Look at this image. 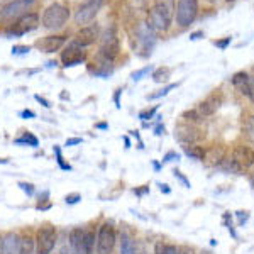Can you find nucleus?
Here are the masks:
<instances>
[{
	"instance_id": "obj_1",
	"label": "nucleus",
	"mask_w": 254,
	"mask_h": 254,
	"mask_svg": "<svg viewBox=\"0 0 254 254\" xmlns=\"http://www.w3.org/2000/svg\"><path fill=\"white\" fill-rule=\"evenodd\" d=\"M175 17V0H156L147 15V26L153 32H166Z\"/></svg>"
},
{
	"instance_id": "obj_2",
	"label": "nucleus",
	"mask_w": 254,
	"mask_h": 254,
	"mask_svg": "<svg viewBox=\"0 0 254 254\" xmlns=\"http://www.w3.org/2000/svg\"><path fill=\"white\" fill-rule=\"evenodd\" d=\"M68 19H69V7L61 2H55L49 7H46V10L43 12L41 24L49 31H58L68 22Z\"/></svg>"
},
{
	"instance_id": "obj_3",
	"label": "nucleus",
	"mask_w": 254,
	"mask_h": 254,
	"mask_svg": "<svg viewBox=\"0 0 254 254\" xmlns=\"http://www.w3.org/2000/svg\"><path fill=\"white\" fill-rule=\"evenodd\" d=\"M176 14V24L180 27H188L193 24L198 14V0H178L175 7Z\"/></svg>"
},
{
	"instance_id": "obj_4",
	"label": "nucleus",
	"mask_w": 254,
	"mask_h": 254,
	"mask_svg": "<svg viewBox=\"0 0 254 254\" xmlns=\"http://www.w3.org/2000/svg\"><path fill=\"white\" fill-rule=\"evenodd\" d=\"M56 239H58V234H56L55 225H43L36 234V254H51L56 246Z\"/></svg>"
},
{
	"instance_id": "obj_5",
	"label": "nucleus",
	"mask_w": 254,
	"mask_h": 254,
	"mask_svg": "<svg viewBox=\"0 0 254 254\" xmlns=\"http://www.w3.org/2000/svg\"><path fill=\"white\" fill-rule=\"evenodd\" d=\"M119 55V39L116 34V27L110 26L107 31L102 34V44H100V51H98V58L107 60L112 63Z\"/></svg>"
},
{
	"instance_id": "obj_6",
	"label": "nucleus",
	"mask_w": 254,
	"mask_h": 254,
	"mask_svg": "<svg viewBox=\"0 0 254 254\" xmlns=\"http://www.w3.org/2000/svg\"><path fill=\"white\" fill-rule=\"evenodd\" d=\"M116 231L110 224H102L97 234V251L98 254H110L116 246Z\"/></svg>"
},
{
	"instance_id": "obj_7",
	"label": "nucleus",
	"mask_w": 254,
	"mask_h": 254,
	"mask_svg": "<svg viewBox=\"0 0 254 254\" xmlns=\"http://www.w3.org/2000/svg\"><path fill=\"white\" fill-rule=\"evenodd\" d=\"M102 2H104V0H88L83 5H80L75 14V24H78L80 27L88 26V24L97 17L98 10H100V7H102Z\"/></svg>"
},
{
	"instance_id": "obj_8",
	"label": "nucleus",
	"mask_w": 254,
	"mask_h": 254,
	"mask_svg": "<svg viewBox=\"0 0 254 254\" xmlns=\"http://www.w3.org/2000/svg\"><path fill=\"white\" fill-rule=\"evenodd\" d=\"M38 26H39V15L36 14V12H27V14H22L15 20L10 29V34L19 38V36H24V34H27V32L34 31Z\"/></svg>"
},
{
	"instance_id": "obj_9",
	"label": "nucleus",
	"mask_w": 254,
	"mask_h": 254,
	"mask_svg": "<svg viewBox=\"0 0 254 254\" xmlns=\"http://www.w3.org/2000/svg\"><path fill=\"white\" fill-rule=\"evenodd\" d=\"M98 32H100V29H98L97 24H88V26L81 27V29L76 32L75 39H73L71 43L76 44V46L81 49H85L87 46H92V44L95 43L98 38Z\"/></svg>"
},
{
	"instance_id": "obj_10",
	"label": "nucleus",
	"mask_w": 254,
	"mask_h": 254,
	"mask_svg": "<svg viewBox=\"0 0 254 254\" xmlns=\"http://www.w3.org/2000/svg\"><path fill=\"white\" fill-rule=\"evenodd\" d=\"M85 60H87V53L73 43H69L68 48L64 49V53L61 55V61H63L64 68H71V66H76V64H81V63H85Z\"/></svg>"
},
{
	"instance_id": "obj_11",
	"label": "nucleus",
	"mask_w": 254,
	"mask_h": 254,
	"mask_svg": "<svg viewBox=\"0 0 254 254\" xmlns=\"http://www.w3.org/2000/svg\"><path fill=\"white\" fill-rule=\"evenodd\" d=\"M232 85L237 88V92L246 95L251 102H254V78H249L248 73L237 71L236 75L232 76Z\"/></svg>"
},
{
	"instance_id": "obj_12",
	"label": "nucleus",
	"mask_w": 254,
	"mask_h": 254,
	"mask_svg": "<svg viewBox=\"0 0 254 254\" xmlns=\"http://www.w3.org/2000/svg\"><path fill=\"white\" fill-rule=\"evenodd\" d=\"M66 41H68V36H64V34L46 36V38L36 41V48L43 53H55V51H60V49L66 44Z\"/></svg>"
},
{
	"instance_id": "obj_13",
	"label": "nucleus",
	"mask_w": 254,
	"mask_h": 254,
	"mask_svg": "<svg viewBox=\"0 0 254 254\" xmlns=\"http://www.w3.org/2000/svg\"><path fill=\"white\" fill-rule=\"evenodd\" d=\"M232 159L239 165L243 170L246 168H251L254 165V149H251L249 146H237L232 151Z\"/></svg>"
},
{
	"instance_id": "obj_14",
	"label": "nucleus",
	"mask_w": 254,
	"mask_h": 254,
	"mask_svg": "<svg viewBox=\"0 0 254 254\" xmlns=\"http://www.w3.org/2000/svg\"><path fill=\"white\" fill-rule=\"evenodd\" d=\"M136 36H137V41H139V43L142 44V49H144V51H149V53H151V49H153L154 43H156V39H154V32H153V29H151V27L147 26L146 22H142V24H139V26H137Z\"/></svg>"
},
{
	"instance_id": "obj_15",
	"label": "nucleus",
	"mask_w": 254,
	"mask_h": 254,
	"mask_svg": "<svg viewBox=\"0 0 254 254\" xmlns=\"http://www.w3.org/2000/svg\"><path fill=\"white\" fill-rule=\"evenodd\" d=\"M26 3L22 0H14V2H9L7 5H3L0 9V19H5V20H10L14 17H20L22 10H26Z\"/></svg>"
},
{
	"instance_id": "obj_16",
	"label": "nucleus",
	"mask_w": 254,
	"mask_h": 254,
	"mask_svg": "<svg viewBox=\"0 0 254 254\" xmlns=\"http://www.w3.org/2000/svg\"><path fill=\"white\" fill-rule=\"evenodd\" d=\"M69 246L73 254H85V231L80 227L69 232Z\"/></svg>"
},
{
	"instance_id": "obj_17",
	"label": "nucleus",
	"mask_w": 254,
	"mask_h": 254,
	"mask_svg": "<svg viewBox=\"0 0 254 254\" xmlns=\"http://www.w3.org/2000/svg\"><path fill=\"white\" fill-rule=\"evenodd\" d=\"M176 139L180 142H185V144H190V142H195L200 139V134L195 127L191 126H178L176 127Z\"/></svg>"
},
{
	"instance_id": "obj_18",
	"label": "nucleus",
	"mask_w": 254,
	"mask_h": 254,
	"mask_svg": "<svg viewBox=\"0 0 254 254\" xmlns=\"http://www.w3.org/2000/svg\"><path fill=\"white\" fill-rule=\"evenodd\" d=\"M19 246L20 241L17 234H7L2 239V244H0V254H19Z\"/></svg>"
},
{
	"instance_id": "obj_19",
	"label": "nucleus",
	"mask_w": 254,
	"mask_h": 254,
	"mask_svg": "<svg viewBox=\"0 0 254 254\" xmlns=\"http://www.w3.org/2000/svg\"><path fill=\"white\" fill-rule=\"evenodd\" d=\"M217 109H219V100H217L215 97H210L208 100L202 102V104L198 105L196 112H198L202 117H207V116H212V114H214Z\"/></svg>"
},
{
	"instance_id": "obj_20",
	"label": "nucleus",
	"mask_w": 254,
	"mask_h": 254,
	"mask_svg": "<svg viewBox=\"0 0 254 254\" xmlns=\"http://www.w3.org/2000/svg\"><path fill=\"white\" fill-rule=\"evenodd\" d=\"M121 254H136V246L126 232L121 234Z\"/></svg>"
},
{
	"instance_id": "obj_21",
	"label": "nucleus",
	"mask_w": 254,
	"mask_h": 254,
	"mask_svg": "<svg viewBox=\"0 0 254 254\" xmlns=\"http://www.w3.org/2000/svg\"><path fill=\"white\" fill-rule=\"evenodd\" d=\"M36 253V243L32 237H24L20 239V246H19V254H34Z\"/></svg>"
},
{
	"instance_id": "obj_22",
	"label": "nucleus",
	"mask_w": 254,
	"mask_h": 254,
	"mask_svg": "<svg viewBox=\"0 0 254 254\" xmlns=\"http://www.w3.org/2000/svg\"><path fill=\"white\" fill-rule=\"evenodd\" d=\"M220 170L225 171V173H234V175H239L241 171H243V168H241L237 163L234 161L232 158H227L224 159L222 163H220Z\"/></svg>"
},
{
	"instance_id": "obj_23",
	"label": "nucleus",
	"mask_w": 254,
	"mask_h": 254,
	"mask_svg": "<svg viewBox=\"0 0 254 254\" xmlns=\"http://www.w3.org/2000/svg\"><path fill=\"white\" fill-rule=\"evenodd\" d=\"M185 154L191 159H198L202 161L205 158V149L202 146H185Z\"/></svg>"
},
{
	"instance_id": "obj_24",
	"label": "nucleus",
	"mask_w": 254,
	"mask_h": 254,
	"mask_svg": "<svg viewBox=\"0 0 254 254\" xmlns=\"http://www.w3.org/2000/svg\"><path fill=\"white\" fill-rule=\"evenodd\" d=\"M95 244H97V236L93 231L85 232V254H95Z\"/></svg>"
},
{
	"instance_id": "obj_25",
	"label": "nucleus",
	"mask_w": 254,
	"mask_h": 254,
	"mask_svg": "<svg viewBox=\"0 0 254 254\" xmlns=\"http://www.w3.org/2000/svg\"><path fill=\"white\" fill-rule=\"evenodd\" d=\"M170 75H171V69L166 66H161V68L154 69L153 80L156 81V83H165V81H168V78H170Z\"/></svg>"
},
{
	"instance_id": "obj_26",
	"label": "nucleus",
	"mask_w": 254,
	"mask_h": 254,
	"mask_svg": "<svg viewBox=\"0 0 254 254\" xmlns=\"http://www.w3.org/2000/svg\"><path fill=\"white\" fill-rule=\"evenodd\" d=\"M15 144H27V146H32V147H36L39 144V141H38V137L36 136H32L31 132H26L22 137H19V139H15Z\"/></svg>"
},
{
	"instance_id": "obj_27",
	"label": "nucleus",
	"mask_w": 254,
	"mask_h": 254,
	"mask_svg": "<svg viewBox=\"0 0 254 254\" xmlns=\"http://www.w3.org/2000/svg\"><path fill=\"white\" fill-rule=\"evenodd\" d=\"M244 132L249 141L254 144V116L248 117V121H246V124H244Z\"/></svg>"
},
{
	"instance_id": "obj_28",
	"label": "nucleus",
	"mask_w": 254,
	"mask_h": 254,
	"mask_svg": "<svg viewBox=\"0 0 254 254\" xmlns=\"http://www.w3.org/2000/svg\"><path fill=\"white\" fill-rule=\"evenodd\" d=\"M182 119H185V121H188V122H200L203 117L200 116L196 110H187V112L182 114Z\"/></svg>"
},
{
	"instance_id": "obj_29",
	"label": "nucleus",
	"mask_w": 254,
	"mask_h": 254,
	"mask_svg": "<svg viewBox=\"0 0 254 254\" xmlns=\"http://www.w3.org/2000/svg\"><path fill=\"white\" fill-rule=\"evenodd\" d=\"M173 88H176V85L175 83H170L168 87H165L163 90H158L156 93H151V95H147V100H154V98L165 97V95H168V92H170V90H173Z\"/></svg>"
},
{
	"instance_id": "obj_30",
	"label": "nucleus",
	"mask_w": 254,
	"mask_h": 254,
	"mask_svg": "<svg viewBox=\"0 0 254 254\" xmlns=\"http://www.w3.org/2000/svg\"><path fill=\"white\" fill-rule=\"evenodd\" d=\"M151 69H153V66H151V64H149V66H144V68L137 69V71H134L132 75H130V78H132L134 81H139V80L142 78V76H144V75H147V73H149Z\"/></svg>"
},
{
	"instance_id": "obj_31",
	"label": "nucleus",
	"mask_w": 254,
	"mask_h": 254,
	"mask_svg": "<svg viewBox=\"0 0 254 254\" xmlns=\"http://www.w3.org/2000/svg\"><path fill=\"white\" fill-rule=\"evenodd\" d=\"M55 154H56V161H58V165L63 168V170H71V166L66 165V163L63 161V156H61V149L58 146H55Z\"/></svg>"
},
{
	"instance_id": "obj_32",
	"label": "nucleus",
	"mask_w": 254,
	"mask_h": 254,
	"mask_svg": "<svg viewBox=\"0 0 254 254\" xmlns=\"http://www.w3.org/2000/svg\"><path fill=\"white\" fill-rule=\"evenodd\" d=\"M31 51L29 46H20V44H17V46L12 48V55L14 56H22V55H27V53Z\"/></svg>"
},
{
	"instance_id": "obj_33",
	"label": "nucleus",
	"mask_w": 254,
	"mask_h": 254,
	"mask_svg": "<svg viewBox=\"0 0 254 254\" xmlns=\"http://www.w3.org/2000/svg\"><path fill=\"white\" fill-rule=\"evenodd\" d=\"M156 110L158 107H153L151 110H144V112L139 114V119H141V121H149V119H153V116L156 114Z\"/></svg>"
},
{
	"instance_id": "obj_34",
	"label": "nucleus",
	"mask_w": 254,
	"mask_h": 254,
	"mask_svg": "<svg viewBox=\"0 0 254 254\" xmlns=\"http://www.w3.org/2000/svg\"><path fill=\"white\" fill-rule=\"evenodd\" d=\"M19 187L22 188L27 195H34V187H32L31 183H19Z\"/></svg>"
},
{
	"instance_id": "obj_35",
	"label": "nucleus",
	"mask_w": 254,
	"mask_h": 254,
	"mask_svg": "<svg viewBox=\"0 0 254 254\" xmlns=\"http://www.w3.org/2000/svg\"><path fill=\"white\" fill-rule=\"evenodd\" d=\"M215 46L217 48H220V49H225L229 46V44H231V38H225V39H222V41H215Z\"/></svg>"
},
{
	"instance_id": "obj_36",
	"label": "nucleus",
	"mask_w": 254,
	"mask_h": 254,
	"mask_svg": "<svg viewBox=\"0 0 254 254\" xmlns=\"http://www.w3.org/2000/svg\"><path fill=\"white\" fill-rule=\"evenodd\" d=\"M80 200H81V196H80L78 193H75V195H68V196H66V203H71V205H73V203H78Z\"/></svg>"
},
{
	"instance_id": "obj_37",
	"label": "nucleus",
	"mask_w": 254,
	"mask_h": 254,
	"mask_svg": "<svg viewBox=\"0 0 254 254\" xmlns=\"http://www.w3.org/2000/svg\"><path fill=\"white\" fill-rule=\"evenodd\" d=\"M34 98H36V100L39 102L41 105H43V107H46V109H49V107H51V104H49V102L46 100V98H44V97H41V95H38V93H36V95H34Z\"/></svg>"
},
{
	"instance_id": "obj_38",
	"label": "nucleus",
	"mask_w": 254,
	"mask_h": 254,
	"mask_svg": "<svg viewBox=\"0 0 254 254\" xmlns=\"http://www.w3.org/2000/svg\"><path fill=\"white\" fill-rule=\"evenodd\" d=\"M20 117L22 119H34L36 114L32 112V110H22V112H20Z\"/></svg>"
},
{
	"instance_id": "obj_39",
	"label": "nucleus",
	"mask_w": 254,
	"mask_h": 254,
	"mask_svg": "<svg viewBox=\"0 0 254 254\" xmlns=\"http://www.w3.org/2000/svg\"><path fill=\"white\" fill-rule=\"evenodd\" d=\"M121 93H122V88H119V90H116V95H114V102H116V107L117 109H121Z\"/></svg>"
},
{
	"instance_id": "obj_40",
	"label": "nucleus",
	"mask_w": 254,
	"mask_h": 254,
	"mask_svg": "<svg viewBox=\"0 0 254 254\" xmlns=\"http://www.w3.org/2000/svg\"><path fill=\"white\" fill-rule=\"evenodd\" d=\"M76 144H81V137H71L66 141V146H76Z\"/></svg>"
},
{
	"instance_id": "obj_41",
	"label": "nucleus",
	"mask_w": 254,
	"mask_h": 254,
	"mask_svg": "<svg viewBox=\"0 0 254 254\" xmlns=\"http://www.w3.org/2000/svg\"><path fill=\"white\" fill-rule=\"evenodd\" d=\"M175 176H176V178H180V180H182V182H183V185H185V187H190V183H188V180H187L185 176H183L182 173H180V171H175Z\"/></svg>"
},
{
	"instance_id": "obj_42",
	"label": "nucleus",
	"mask_w": 254,
	"mask_h": 254,
	"mask_svg": "<svg viewBox=\"0 0 254 254\" xmlns=\"http://www.w3.org/2000/svg\"><path fill=\"white\" fill-rule=\"evenodd\" d=\"M173 158L178 159V154H175V153H168L165 158H163V163H168V161H171Z\"/></svg>"
},
{
	"instance_id": "obj_43",
	"label": "nucleus",
	"mask_w": 254,
	"mask_h": 254,
	"mask_svg": "<svg viewBox=\"0 0 254 254\" xmlns=\"http://www.w3.org/2000/svg\"><path fill=\"white\" fill-rule=\"evenodd\" d=\"M154 254H165V244H156V249H154Z\"/></svg>"
},
{
	"instance_id": "obj_44",
	"label": "nucleus",
	"mask_w": 254,
	"mask_h": 254,
	"mask_svg": "<svg viewBox=\"0 0 254 254\" xmlns=\"http://www.w3.org/2000/svg\"><path fill=\"white\" fill-rule=\"evenodd\" d=\"M178 254H193V251H191L190 248H180Z\"/></svg>"
},
{
	"instance_id": "obj_45",
	"label": "nucleus",
	"mask_w": 254,
	"mask_h": 254,
	"mask_svg": "<svg viewBox=\"0 0 254 254\" xmlns=\"http://www.w3.org/2000/svg\"><path fill=\"white\" fill-rule=\"evenodd\" d=\"M200 36H203V32H202V31H198V32H193V34H190V39H191V41H195V39H198Z\"/></svg>"
},
{
	"instance_id": "obj_46",
	"label": "nucleus",
	"mask_w": 254,
	"mask_h": 254,
	"mask_svg": "<svg viewBox=\"0 0 254 254\" xmlns=\"http://www.w3.org/2000/svg\"><path fill=\"white\" fill-rule=\"evenodd\" d=\"M163 132H165V127L158 126V127H156V134H158V136H159V134H163Z\"/></svg>"
},
{
	"instance_id": "obj_47",
	"label": "nucleus",
	"mask_w": 254,
	"mask_h": 254,
	"mask_svg": "<svg viewBox=\"0 0 254 254\" xmlns=\"http://www.w3.org/2000/svg\"><path fill=\"white\" fill-rule=\"evenodd\" d=\"M161 187V191H165V193H170V188H168V185H159Z\"/></svg>"
},
{
	"instance_id": "obj_48",
	"label": "nucleus",
	"mask_w": 254,
	"mask_h": 254,
	"mask_svg": "<svg viewBox=\"0 0 254 254\" xmlns=\"http://www.w3.org/2000/svg\"><path fill=\"white\" fill-rule=\"evenodd\" d=\"M22 2H24V3H26V5H27V7H29V5H31V3H34V2H36V0H22Z\"/></svg>"
},
{
	"instance_id": "obj_49",
	"label": "nucleus",
	"mask_w": 254,
	"mask_h": 254,
	"mask_svg": "<svg viewBox=\"0 0 254 254\" xmlns=\"http://www.w3.org/2000/svg\"><path fill=\"white\" fill-rule=\"evenodd\" d=\"M97 127H98V129H107V124H97Z\"/></svg>"
},
{
	"instance_id": "obj_50",
	"label": "nucleus",
	"mask_w": 254,
	"mask_h": 254,
	"mask_svg": "<svg viewBox=\"0 0 254 254\" xmlns=\"http://www.w3.org/2000/svg\"><path fill=\"white\" fill-rule=\"evenodd\" d=\"M124 141H126V147H129V146H130V142H129V137H124Z\"/></svg>"
},
{
	"instance_id": "obj_51",
	"label": "nucleus",
	"mask_w": 254,
	"mask_h": 254,
	"mask_svg": "<svg viewBox=\"0 0 254 254\" xmlns=\"http://www.w3.org/2000/svg\"><path fill=\"white\" fill-rule=\"evenodd\" d=\"M0 163H7V161H5V159H0Z\"/></svg>"
},
{
	"instance_id": "obj_52",
	"label": "nucleus",
	"mask_w": 254,
	"mask_h": 254,
	"mask_svg": "<svg viewBox=\"0 0 254 254\" xmlns=\"http://www.w3.org/2000/svg\"><path fill=\"white\" fill-rule=\"evenodd\" d=\"M225 2H236V0H225Z\"/></svg>"
},
{
	"instance_id": "obj_53",
	"label": "nucleus",
	"mask_w": 254,
	"mask_h": 254,
	"mask_svg": "<svg viewBox=\"0 0 254 254\" xmlns=\"http://www.w3.org/2000/svg\"><path fill=\"white\" fill-rule=\"evenodd\" d=\"M208 2H215V0H208Z\"/></svg>"
}]
</instances>
